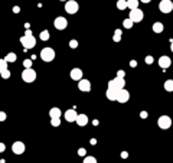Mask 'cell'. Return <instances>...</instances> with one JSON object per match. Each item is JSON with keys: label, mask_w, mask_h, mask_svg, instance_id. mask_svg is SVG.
Instances as JSON below:
<instances>
[{"label": "cell", "mask_w": 173, "mask_h": 163, "mask_svg": "<svg viewBox=\"0 0 173 163\" xmlns=\"http://www.w3.org/2000/svg\"><path fill=\"white\" fill-rule=\"evenodd\" d=\"M20 44L25 49H32V48H35L36 39H35V36L32 35V31H31V29H28V31L25 32V35L20 38Z\"/></svg>", "instance_id": "cell-1"}, {"label": "cell", "mask_w": 173, "mask_h": 163, "mask_svg": "<svg viewBox=\"0 0 173 163\" xmlns=\"http://www.w3.org/2000/svg\"><path fill=\"white\" fill-rule=\"evenodd\" d=\"M55 51L51 48V46H46V48H43L42 51H41V58H42V61L45 62H52L55 59Z\"/></svg>", "instance_id": "cell-2"}, {"label": "cell", "mask_w": 173, "mask_h": 163, "mask_svg": "<svg viewBox=\"0 0 173 163\" xmlns=\"http://www.w3.org/2000/svg\"><path fill=\"white\" fill-rule=\"evenodd\" d=\"M124 85H126L124 78H117V76L108 82V88H110V90H114V91H120V90H123Z\"/></svg>", "instance_id": "cell-3"}, {"label": "cell", "mask_w": 173, "mask_h": 163, "mask_svg": "<svg viewBox=\"0 0 173 163\" xmlns=\"http://www.w3.org/2000/svg\"><path fill=\"white\" fill-rule=\"evenodd\" d=\"M22 79H23L25 82L31 84V82H33V81L36 79V72L33 71L32 68H29V69H25V71L22 72Z\"/></svg>", "instance_id": "cell-4"}, {"label": "cell", "mask_w": 173, "mask_h": 163, "mask_svg": "<svg viewBox=\"0 0 173 163\" xmlns=\"http://www.w3.org/2000/svg\"><path fill=\"white\" fill-rule=\"evenodd\" d=\"M79 9V4H78V1L75 0H68L66 3H65V10L66 13H69V15H75L76 12Z\"/></svg>", "instance_id": "cell-5"}, {"label": "cell", "mask_w": 173, "mask_h": 163, "mask_svg": "<svg viewBox=\"0 0 173 163\" xmlns=\"http://www.w3.org/2000/svg\"><path fill=\"white\" fill-rule=\"evenodd\" d=\"M157 124H159V127H160L162 130H167V129L172 127V119H170L169 116H162V117H159Z\"/></svg>", "instance_id": "cell-6"}, {"label": "cell", "mask_w": 173, "mask_h": 163, "mask_svg": "<svg viewBox=\"0 0 173 163\" xmlns=\"http://www.w3.org/2000/svg\"><path fill=\"white\" fill-rule=\"evenodd\" d=\"M143 16H144V13L137 7V9H133V10L130 12V17L129 19H131L133 23H137V22H141V20H143Z\"/></svg>", "instance_id": "cell-7"}, {"label": "cell", "mask_w": 173, "mask_h": 163, "mask_svg": "<svg viewBox=\"0 0 173 163\" xmlns=\"http://www.w3.org/2000/svg\"><path fill=\"white\" fill-rule=\"evenodd\" d=\"M159 9L162 13H170L173 10V1L172 0H162L159 4Z\"/></svg>", "instance_id": "cell-8"}, {"label": "cell", "mask_w": 173, "mask_h": 163, "mask_svg": "<svg viewBox=\"0 0 173 163\" xmlns=\"http://www.w3.org/2000/svg\"><path fill=\"white\" fill-rule=\"evenodd\" d=\"M54 25L58 31H64V29H66V26H68V20L65 19L64 16H58L54 20Z\"/></svg>", "instance_id": "cell-9"}, {"label": "cell", "mask_w": 173, "mask_h": 163, "mask_svg": "<svg viewBox=\"0 0 173 163\" xmlns=\"http://www.w3.org/2000/svg\"><path fill=\"white\" fill-rule=\"evenodd\" d=\"M130 100V92L126 90V88H123V90H120L118 94H117V101L120 103H127Z\"/></svg>", "instance_id": "cell-10"}, {"label": "cell", "mask_w": 173, "mask_h": 163, "mask_svg": "<svg viewBox=\"0 0 173 163\" xmlns=\"http://www.w3.org/2000/svg\"><path fill=\"white\" fill-rule=\"evenodd\" d=\"M78 117V113L75 111V108H69L65 111V120L66 121H69V123H74Z\"/></svg>", "instance_id": "cell-11"}, {"label": "cell", "mask_w": 173, "mask_h": 163, "mask_svg": "<svg viewBox=\"0 0 173 163\" xmlns=\"http://www.w3.org/2000/svg\"><path fill=\"white\" fill-rule=\"evenodd\" d=\"M12 152L15 153V154H22V153L25 152V144L22 141H15L12 144Z\"/></svg>", "instance_id": "cell-12"}, {"label": "cell", "mask_w": 173, "mask_h": 163, "mask_svg": "<svg viewBox=\"0 0 173 163\" xmlns=\"http://www.w3.org/2000/svg\"><path fill=\"white\" fill-rule=\"evenodd\" d=\"M78 88H79L81 91H84V92H89V91H91V82H89L88 79H79Z\"/></svg>", "instance_id": "cell-13"}, {"label": "cell", "mask_w": 173, "mask_h": 163, "mask_svg": "<svg viewBox=\"0 0 173 163\" xmlns=\"http://www.w3.org/2000/svg\"><path fill=\"white\" fill-rule=\"evenodd\" d=\"M170 65H172V59H170L169 56H166V55L160 56V59H159V66H160V68L166 69V68H169Z\"/></svg>", "instance_id": "cell-14"}, {"label": "cell", "mask_w": 173, "mask_h": 163, "mask_svg": "<svg viewBox=\"0 0 173 163\" xmlns=\"http://www.w3.org/2000/svg\"><path fill=\"white\" fill-rule=\"evenodd\" d=\"M71 78H72L74 81H79V79H82V71H81L79 68H74V69L71 71Z\"/></svg>", "instance_id": "cell-15"}, {"label": "cell", "mask_w": 173, "mask_h": 163, "mask_svg": "<svg viewBox=\"0 0 173 163\" xmlns=\"http://www.w3.org/2000/svg\"><path fill=\"white\" fill-rule=\"evenodd\" d=\"M76 124L78 126H85L86 123H88V117H86L85 114H78V117H76Z\"/></svg>", "instance_id": "cell-16"}, {"label": "cell", "mask_w": 173, "mask_h": 163, "mask_svg": "<svg viewBox=\"0 0 173 163\" xmlns=\"http://www.w3.org/2000/svg\"><path fill=\"white\" fill-rule=\"evenodd\" d=\"M117 94H118V91H114V90H110V88H108L107 92H105L107 98L111 100V101H117Z\"/></svg>", "instance_id": "cell-17"}, {"label": "cell", "mask_w": 173, "mask_h": 163, "mask_svg": "<svg viewBox=\"0 0 173 163\" xmlns=\"http://www.w3.org/2000/svg\"><path fill=\"white\" fill-rule=\"evenodd\" d=\"M127 7H129L130 10L137 9L139 7V0H127Z\"/></svg>", "instance_id": "cell-18"}, {"label": "cell", "mask_w": 173, "mask_h": 163, "mask_svg": "<svg viewBox=\"0 0 173 163\" xmlns=\"http://www.w3.org/2000/svg\"><path fill=\"white\" fill-rule=\"evenodd\" d=\"M153 32L156 33H162L163 32V23L162 22H156L153 25Z\"/></svg>", "instance_id": "cell-19"}, {"label": "cell", "mask_w": 173, "mask_h": 163, "mask_svg": "<svg viewBox=\"0 0 173 163\" xmlns=\"http://www.w3.org/2000/svg\"><path fill=\"white\" fill-rule=\"evenodd\" d=\"M49 116H51V119H54V117H59L61 119V110L59 108H51V111H49Z\"/></svg>", "instance_id": "cell-20"}, {"label": "cell", "mask_w": 173, "mask_h": 163, "mask_svg": "<svg viewBox=\"0 0 173 163\" xmlns=\"http://www.w3.org/2000/svg\"><path fill=\"white\" fill-rule=\"evenodd\" d=\"M4 59H6V62H7V64H9V62H15V61H16V54H15V52H10V54L6 55V58H4Z\"/></svg>", "instance_id": "cell-21"}, {"label": "cell", "mask_w": 173, "mask_h": 163, "mask_svg": "<svg viewBox=\"0 0 173 163\" xmlns=\"http://www.w3.org/2000/svg\"><path fill=\"white\" fill-rule=\"evenodd\" d=\"M121 36H123V33H121V29H116V32H114V42H120L121 41Z\"/></svg>", "instance_id": "cell-22"}, {"label": "cell", "mask_w": 173, "mask_h": 163, "mask_svg": "<svg viewBox=\"0 0 173 163\" xmlns=\"http://www.w3.org/2000/svg\"><path fill=\"white\" fill-rule=\"evenodd\" d=\"M126 7H127V0H118V1H117V9L124 10Z\"/></svg>", "instance_id": "cell-23"}, {"label": "cell", "mask_w": 173, "mask_h": 163, "mask_svg": "<svg viewBox=\"0 0 173 163\" xmlns=\"http://www.w3.org/2000/svg\"><path fill=\"white\" fill-rule=\"evenodd\" d=\"M164 90L166 91H173V79H167L164 82Z\"/></svg>", "instance_id": "cell-24"}, {"label": "cell", "mask_w": 173, "mask_h": 163, "mask_svg": "<svg viewBox=\"0 0 173 163\" xmlns=\"http://www.w3.org/2000/svg\"><path fill=\"white\" fill-rule=\"evenodd\" d=\"M123 25H124V28H126V29H130V28H133V25H134V23H133L131 19H126V20L123 22Z\"/></svg>", "instance_id": "cell-25"}, {"label": "cell", "mask_w": 173, "mask_h": 163, "mask_svg": "<svg viewBox=\"0 0 173 163\" xmlns=\"http://www.w3.org/2000/svg\"><path fill=\"white\" fill-rule=\"evenodd\" d=\"M51 124H52L54 127H58V126L61 124V119H59V117H54V119H51Z\"/></svg>", "instance_id": "cell-26"}, {"label": "cell", "mask_w": 173, "mask_h": 163, "mask_svg": "<svg viewBox=\"0 0 173 163\" xmlns=\"http://www.w3.org/2000/svg\"><path fill=\"white\" fill-rule=\"evenodd\" d=\"M84 163H97V159H95L94 156H85Z\"/></svg>", "instance_id": "cell-27"}, {"label": "cell", "mask_w": 173, "mask_h": 163, "mask_svg": "<svg viewBox=\"0 0 173 163\" xmlns=\"http://www.w3.org/2000/svg\"><path fill=\"white\" fill-rule=\"evenodd\" d=\"M4 69H7V62L6 59H0V72H3Z\"/></svg>", "instance_id": "cell-28"}, {"label": "cell", "mask_w": 173, "mask_h": 163, "mask_svg": "<svg viewBox=\"0 0 173 163\" xmlns=\"http://www.w3.org/2000/svg\"><path fill=\"white\" fill-rule=\"evenodd\" d=\"M49 39V32L48 31H42L41 32V41H48Z\"/></svg>", "instance_id": "cell-29"}, {"label": "cell", "mask_w": 173, "mask_h": 163, "mask_svg": "<svg viewBox=\"0 0 173 163\" xmlns=\"http://www.w3.org/2000/svg\"><path fill=\"white\" fill-rule=\"evenodd\" d=\"M23 66H25V69L32 68V59H25V61H23Z\"/></svg>", "instance_id": "cell-30"}, {"label": "cell", "mask_w": 173, "mask_h": 163, "mask_svg": "<svg viewBox=\"0 0 173 163\" xmlns=\"http://www.w3.org/2000/svg\"><path fill=\"white\" fill-rule=\"evenodd\" d=\"M0 75H1V78L7 79V78H10V71H9V69H4L3 72H0Z\"/></svg>", "instance_id": "cell-31"}, {"label": "cell", "mask_w": 173, "mask_h": 163, "mask_svg": "<svg viewBox=\"0 0 173 163\" xmlns=\"http://www.w3.org/2000/svg\"><path fill=\"white\" fill-rule=\"evenodd\" d=\"M69 48H72V49H75V48H78V42L72 39V41L69 42Z\"/></svg>", "instance_id": "cell-32"}, {"label": "cell", "mask_w": 173, "mask_h": 163, "mask_svg": "<svg viewBox=\"0 0 173 163\" xmlns=\"http://www.w3.org/2000/svg\"><path fill=\"white\" fill-rule=\"evenodd\" d=\"M6 119H7V114L4 111H0V121H4Z\"/></svg>", "instance_id": "cell-33"}, {"label": "cell", "mask_w": 173, "mask_h": 163, "mask_svg": "<svg viewBox=\"0 0 173 163\" xmlns=\"http://www.w3.org/2000/svg\"><path fill=\"white\" fill-rule=\"evenodd\" d=\"M153 61H154V59H153V56H151V55L146 56V64H149V65H150V64H153Z\"/></svg>", "instance_id": "cell-34"}, {"label": "cell", "mask_w": 173, "mask_h": 163, "mask_svg": "<svg viewBox=\"0 0 173 163\" xmlns=\"http://www.w3.org/2000/svg\"><path fill=\"white\" fill-rule=\"evenodd\" d=\"M124 75H126V72L123 69H120L118 72H117V78H124Z\"/></svg>", "instance_id": "cell-35"}, {"label": "cell", "mask_w": 173, "mask_h": 163, "mask_svg": "<svg viewBox=\"0 0 173 163\" xmlns=\"http://www.w3.org/2000/svg\"><path fill=\"white\" fill-rule=\"evenodd\" d=\"M78 153H79V156H85V154H86L85 149H82V147H81V149H79V150H78Z\"/></svg>", "instance_id": "cell-36"}, {"label": "cell", "mask_w": 173, "mask_h": 163, "mask_svg": "<svg viewBox=\"0 0 173 163\" xmlns=\"http://www.w3.org/2000/svg\"><path fill=\"white\" fill-rule=\"evenodd\" d=\"M140 117H141V119H147V113H146V111H141Z\"/></svg>", "instance_id": "cell-37"}, {"label": "cell", "mask_w": 173, "mask_h": 163, "mask_svg": "<svg viewBox=\"0 0 173 163\" xmlns=\"http://www.w3.org/2000/svg\"><path fill=\"white\" fill-rule=\"evenodd\" d=\"M4 149H6V146H4L3 143H0V153H3V152H4Z\"/></svg>", "instance_id": "cell-38"}, {"label": "cell", "mask_w": 173, "mask_h": 163, "mask_svg": "<svg viewBox=\"0 0 173 163\" xmlns=\"http://www.w3.org/2000/svg\"><path fill=\"white\" fill-rule=\"evenodd\" d=\"M121 157H124V159H126V157H129V153H127V152H123V153H121Z\"/></svg>", "instance_id": "cell-39"}, {"label": "cell", "mask_w": 173, "mask_h": 163, "mask_svg": "<svg viewBox=\"0 0 173 163\" xmlns=\"http://www.w3.org/2000/svg\"><path fill=\"white\" fill-rule=\"evenodd\" d=\"M137 65V62H136V61H131V62H130V66H136Z\"/></svg>", "instance_id": "cell-40"}, {"label": "cell", "mask_w": 173, "mask_h": 163, "mask_svg": "<svg viewBox=\"0 0 173 163\" xmlns=\"http://www.w3.org/2000/svg\"><path fill=\"white\" fill-rule=\"evenodd\" d=\"M13 12H15V13H19L20 9H19V7H13Z\"/></svg>", "instance_id": "cell-41"}, {"label": "cell", "mask_w": 173, "mask_h": 163, "mask_svg": "<svg viewBox=\"0 0 173 163\" xmlns=\"http://www.w3.org/2000/svg\"><path fill=\"white\" fill-rule=\"evenodd\" d=\"M140 1H141V3H150L151 0H140Z\"/></svg>", "instance_id": "cell-42"}, {"label": "cell", "mask_w": 173, "mask_h": 163, "mask_svg": "<svg viewBox=\"0 0 173 163\" xmlns=\"http://www.w3.org/2000/svg\"><path fill=\"white\" fill-rule=\"evenodd\" d=\"M170 49H172V52H173V42L170 44Z\"/></svg>", "instance_id": "cell-43"}, {"label": "cell", "mask_w": 173, "mask_h": 163, "mask_svg": "<svg viewBox=\"0 0 173 163\" xmlns=\"http://www.w3.org/2000/svg\"><path fill=\"white\" fill-rule=\"evenodd\" d=\"M61 1H68V0H61Z\"/></svg>", "instance_id": "cell-44"}]
</instances>
